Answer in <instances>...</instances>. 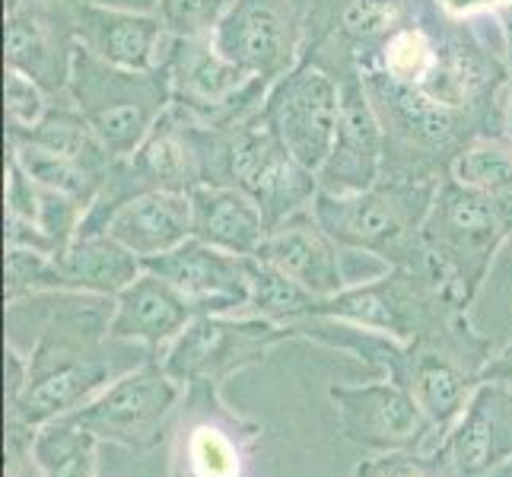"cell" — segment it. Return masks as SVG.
<instances>
[{
    "label": "cell",
    "instance_id": "ba28073f",
    "mask_svg": "<svg viewBox=\"0 0 512 477\" xmlns=\"http://www.w3.org/2000/svg\"><path fill=\"white\" fill-rule=\"evenodd\" d=\"M465 312L468 309L452 303V296L427 264H417V268H388L382 277L366 280V284L344 287L334 296H319L309 318H334V322L411 344L420 334Z\"/></svg>",
    "mask_w": 512,
    "mask_h": 477
},
{
    "label": "cell",
    "instance_id": "7c38bea8",
    "mask_svg": "<svg viewBox=\"0 0 512 477\" xmlns=\"http://www.w3.org/2000/svg\"><path fill=\"white\" fill-rule=\"evenodd\" d=\"M293 338L296 334L290 328L249 312L198 315L160 353V363L182 388L194 382L223 385L242 369L261 363L277 344Z\"/></svg>",
    "mask_w": 512,
    "mask_h": 477
},
{
    "label": "cell",
    "instance_id": "2e32d148",
    "mask_svg": "<svg viewBox=\"0 0 512 477\" xmlns=\"http://www.w3.org/2000/svg\"><path fill=\"white\" fill-rule=\"evenodd\" d=\"M328 398L338 411L341 436L373 452L423 449L433 452V427L408 388L392 379L363 385H331Z\"/></svg>",
    "mask_w": 512,
    "mask_h": 477
},
{
    "label": "cell",
    "instance_id": "8992f818",
    "mask_svg": "<svg viewBox=\"0 0 512 477\" xmlns=\"http://www.w3.org/2000/svg\"><path fill=\"white\" fill-rule=\"evenodd\" d=\"M207 185L245 191L261 207L268 226L312 207L322 191L319 175L280 144L261 109L226 128H214V159H210Z\"/></svg>",
    "mask_w": 512,
    "mask_h": 477
},
{
    "label": "cell",
    "instance_id": "d6986e66",
    "mask_svg": "<svg viewBox=\"0 0 512 477\" xmlns=\"http://www.w3.org/2000/svg\"><path fill=\"white\" fill-rule=\"evenodd\" d=\"M385 175V128L357 74L341 80V118L331 153L319 169L325 194H357Z\"/></svg>",
    "mask_w": 512,
    "mask_h": 477
},
{
    "label": "cell",
    "instance_id": "30bf717a",
    "mask_svg": "<svg viewBox=\"0 0 512 477\" xmlns=\"http://www.w3.org/2000/svg\"><path fill=\"white\" fill-rule=\"evenodd\" d=\"M172 477H242L264 427L245 420L223 401V385L194 382L172 420Z\"/></svg>",
    "mask_w": 512,
    "mask_h": 477
},
{
    "label": "cell",
    "instance_id": "e0dca14e",
    "mask_svg": "<svg viewBox=\"0 0 512 477\" xmlns=\"http://www.w3.org/2000/svg\"><path fill=\"white\" fill-rule=\"evenodd\" d=\"M77 58L74 7L13 0L4 13V64L32 77L48 96H64Z\"/></svg>",
    "mask_w": 512,
    "mask_h": 477
},
{
    "label": "cell",
    "instance_id": "74e56055",
    "mask_svg": "<svg viewBox=\"0 0 512 477\" xmlns=\"http://www.w3.org/2000/svg\"><path fill=\"white\" fill-rule=\"evenodd\" d=\"M509 144H512V83H509V93H506V125H503Z\"/></svg>",
    "mask_w": 512,
    "mask_h": 477
},
{
    "label": "cell",
    "instance_id": "277c9868",
    "mask_svg": "<svg viewBox=\"0 0 512 477\" xmlns=\"http://www.w3.org/2000/svg\"><path fill=\"white\" fill-rule=\"evenodd\" d=\"M420 239L427 268L452 296V303L471 309L493 258L509 245V223L490 194L458 182L455 175H443Z\"/></svg>",
    "mask_w": 512,
    "mask_h": 477
},
{
    "label": "cell",
    "instance_id": "603a6c76",
    "mask_svg": "<svg viewBox=\"0 0 512 477\" xmlns=\"http://www.w3.org/2000/svg\"><path fill=\"white\" fill-rule=\"evenodd\" d=\"M198 318L188 299L150 271L140 274L112 299L109 334L125 344H144L147 353H160Z\"/></svg>",
    "mask_w": 512,
    "mask_h": 477
},
{
    "label": "cell",
    "instance_id": "4316f807",
    "mask_svg": "<svg viewBox=\"0 0 512 477\" xmlns=\"http://www.w3.org/2000/svg\"><path fill=\"white\" fill-rule=\"evenodd\" d=\"M99 443L102 439L90 430L58 417L35 430L32 462L42 477H96Z\"/></svg>",
    "mask_w": 512,
    "mask_h": 477
},
{
    "label": "cell",
    "instance_id": "7a4b0ae2",
    "mask_svg": "<svg viewBox=\"0 0 512 477\" xmlns=\"http://www.w3.org/2000/svg\"><path fill=\"white\" fill-rule=\"evenodd\" d=\"M112 299L61 293L39 341L29 350V379L20 401L7 408V420L26 427H45L70 411L83 408L109 382L125 376L115 363L109 334Z\"/></svg>",
    "mask_w": 512,
    "mask_h": 477
},
{
    "label": "cell",
    "instance_id": "b9f144b4",
    "mask_svg": "<svg viewBox=\"0 0 512 477\" xmlns=\"http://www.w3.org/2000/svg\"><path fill=\"white\" fill-rule=\"evenodd\" d=\"M7 4H13V0H7Z\"/></svg>",
    "mask_w": 512,
    "mask_h": 477
},
{
    "label": "cell",
    "instance_id": "5bb4252c",
    "mask_svg": "<svg viewBox=\"0 0 512 477\" xmlns=\"http://www.w3.org/2000/svg\"><path fill=\"white\" fill-rule=\"evenodd\" d=\"M264 121L299 163L319 175L331 153L341 118V80L312 61H299L290 74L271 83L264 96Z\"/></svg>",
    "mask_w": 512,
    "mask_h": 477
},
{
    "label": "cell",
    "instance_id": "f546056e",
    "mask_svg": "<svg viewBox=\"0 0 512 477\" xmlns=\"http://www.w3.org/2000/svg\"><path fill=\"white\" fill-rule=\"evenodd\" d=\"M319 296H312L306 287L293 284L290 277L280 271L261 264L258 258L252 261V296H249V315H261L268 322H277L284 328H296L312 315V303Z\"/></svg>",
    "mask_w": 512,
    "mask_h": 477
},
{
    "label": "cell",
    "instance_id": "4dcf8cb0",
    "mask_svg": "<svg viewBox=\"0 0 512 477\" xmlns=\"http://www.w3.org/2000/svg\"><path fill=\"white\" fill-rule=\"evenodd\" d=\"M64 293V280L55 264V255L35 252V249H7V280L4 299L7 306L23 303L29 296Z\"/></svg>",
    "mask_w": 512,
    "mask_h": 477
},
{
    "label": "cell",
    "instance_id": "d4e9b609",
    "mask_svg": "<svg viewBox=\"0 0 512 477\" xmlns=\"http://www.w3.org/2000/svg\"><path fill=\"white\" fill-rule=\"evenodd\" d=\"M188 198L194 239L217 245L223 252L255 258L271 226L249 194L229 185H201Z\"/></svg>",
    "mask_w": 512,
    "mask_h": 477
},
{
    "label": "cell",
    "instance_id": "cb8c5ba5",
    "mask_svg": "<svg viewBox=\"0 0 512 477\" xmlns=\"http://www.w3.org/2000/svg\"><path fill=\"white\" fill-rule=\"evenodd\" d=\"M105 233H112L140 261L160 258L191 239V198L179 191L134 198L115 210Z\"/></svg>",
    "mask_w": 512,
    "mask_h": 477
},
{
    "label": "cell",
    "instance_id": "e575fe53",
    "mask_svg": "<svg viewBox=\"0 0 512 477\" xmlns=\"http://www.w3.org/2000/svg\"><path fill=\"white\" fill-rule=\"evenodd\" d=\"M29 379V353H23L13 341H7V408L20 401Z\"/></svg>",
    "mask_w": 512,
    "mask_h": 477
},
{
    "label": "cell",
    "instance_id": "83f0119b",
    "mask_svg": "<svg viewBox=\"0 0 512 477\" xmlns=\"http://www.w3.org/2000/svg\"><path fill=\"white\" fill-rule=\"evenodd\" d=\"M458 182L490 194L500 204L509 223V249H512V144L506 134H487L455 159L452 172Z\"/></svg>",
    "mask_w": 512,
    "mask_h": 477
},
{
    "label": "cell",
    "instance_id": "52a82bcc",
    "mask_svg": "<svg viewBox=\"0 0 512 477\" xmlns=\"http://www.w3.org/2000/svg\"><path fill=\"white\" fill-rule=\"evenodd\" d=\"M67 96L109 153L121 159L144 144L156 121L169 112L172 86L163 67L125 70L77 45Z\"/></svg>",
    "mask_w": 512,
    "mask_h": 477
},
{
    "label": "cell",
    "instance_id": "8fae6325",
    "mask_svg": "<svg viewBox=\"0 0 512 477\" xmlns=\"http://www.w3.org/2000/svg\"><path fill=\"white\" fill-rule=\"evenodd\" d=\"M182 395L185 388L166 373L160 357H147L105 385L83 408L64 414V420L90 430L102 443L150 452L172 430Z\"/></svg>",
    "mask_w": 512,
    "mask_h": 477
},
{
    "label": "cell",
    "instance_id": "6da1fadb",
    "mask_svg": "<svg viewBox=\"0 0 512 477\" xmlns=\"http://www.w3.org/2000/svg\"><path fill=\"white\" fill-rule=\"evenodd\" d=\"M385 128L382 179H443L474 140L506 134L512 67L500 26L423 0L357 64Z\"/></svg>",
    "mask_w": 512,
    "mask_h": 477
},
{
    "label": "cell",
    "instance_id": "f35d334b",
    "mask_svg": "<svg viewBox=\"0 0 512 477\" xmlns=\"http://www.w3.org/2000/svg\"><path fill=\"white\" fill-rule=\"evenodd\" d=\"M484 477H512V458H506L503 465H497L490 474H484Z\"/></svg>",
    "mask_w": 512,
    "mask_h": 477
},
{
    "label": "cell",
    "instance_id": "1f68e13d",
    "mask_svg": "<svg viewBox=\"0 0 512 477\" xmlns=\"http://www.w3.org/2000/svg\"><path fill=\"white\" fill-rule=\"evenodd\" d=\"M226 7L229 0H156V13L166 29L172 35H191V39H204L214 32Z\"/></svg>",
    "mask_w": 512,
    "mask_h": 477
},
{
    "label": "cell",
    "instance_id": "4fadbf2b",
    "mask_svg": "<svg viewBox=\"0 0 512 477\" xmlns=\"http://www.w3.org/2000/svg\"><path fill=\"white\" fill-rule=\"evenodd\" d=\"M420 4L423 0H309L299 61L319 64L338 80L357 74V64L408 23Z\"/></svg>",
    "mask_w": 512,
    "mask_h": 477
},
{
    "label": "cell",
    "instance_id": "44dd1931",
    "mask_svg": "<svg viewBox=\"0 0 512 477\" xmlns=\"http://www.w3.org/2000/svg\"><path fill=\"white\" fill-rule=\"evenodd\" d=\"M255 258L290 277L293 284L306 287L312 296H334L347 287L341 245L325 233L312 207L271 226Z\"/></svg>",
    "mask_w": 512,
    "mask_h": 477
},
{
    "label": "cell",
    "instance_id": "ab89813d",
    "mask_svg": "<svg viewBox=\"0 0 512 477\" xmlns=\"http://www.w3.org/2000/svg\"><path fill=\"white\" fill-rule=\"evenodd\" d=\"M55 4H64V7H80V4H86V0H55Z\"/></svg>",
    "mask_w": 512,
    "mask_h": 477
},
{
    "label": "cell",
    "instance_id": "9c48e42d",
    "mask_svg": "<svg viewBox=\"0 0 512 477\" xmlns=\"http://www.w3.org/2000/svg\"><path fill=\"white\" fill-rule=\"evenodd\" d=\"M160 67L169 77L175 109L207 128H226L239 118L255 115L271 90L268 80L245 74L242 67L220 55L210 35L191 39V35L169 32Z\"/></svg>",
    "mask_w": 512,
    "mask_h": 477
},
{
    "label": "cell",
    "instance_id": "ffe728a7",
    "mask_svg": "<svg viewBox=\"0 0 512 477\" xmlns=\"http://www.w3.org/2000/svg\"><path fill=\"white\" fill-rule=\"evenodd\" d=\"M433 452L452 477H484L512 458V388L481 382Z\"/></svg>",
    "mask_w": 512,
    "mask_h": 477
},
{
    "label": "cell",
    "instance_id": "d6a6232c",
    "mask_svg": "<svg viewBox=\"0 0 512 477\" xmlns=\"http://www.w3.org/2000/svg\"><path fill=\"white\" fill-rule=\"evenodd\" d=\"M55 96H48L32 77L20 74V70H7L4 77V118L7 128H32L45 118L48 105Z\"/></svg>",
    "mask_w": 512,
    "mask_h": 477
},
{
    "label": "cell",
    "instance_id": "7402d4cb",
    "mask_svg": "<svg viewBox=\"0 0 512 477\" xmlns=\"http://www.w3.org/2000/svg\"><path fill=\"white\" fill-rule=\"evenodd\" d=\"M74 29L83 51L125 70H156L169 39L160 13H137L99 0L74 7Z\"/></svg>",
    "mask_w": 512,
    "mask_h": 477
},
{
    "label": "cell",
    "instance_id": "60d3db41",
    "mask_svg": "<svg viewBox=\"0 0 512 477\" xmlns=\"http://www.w3.org/2000/svg\"><path fill=\"white\" fill-rule=\"evenodd\" d=\"M506 385H509V388H512V382H506Z\"/></svg>",
    "mask_w": 512,
    "mask_h": 477
},
{
    "label": "cell",
    "instance_id": "8d00e7d4",
    "mask_svg": "<svg viewBox=\"0 0 512 477\" xmlns=\"http://www.w3.org/2000/svg\"><path fill=\"white\" fill-rule=\"evenodd\" d=\"M493 23L500 26L506 39V58L512 67V0H493Z\"/></svg>",
    "mask_w": 512,
    "mask_h": 477
},
{
    "label": "cell",
    "instance_id": "d590c367",
    "mask_svg": "<svg viewBox=\"0 0 512 477\" xmlns=\"http://www.w3.org/2000/svg\"><path fill=\"white\" fill-rule=\"evenodd\" d=\"M484 382H512V341L484 366Z\"/></svg>",
    "mask_w": 512,
    "mask_h": 477
},
{
    "label": "cell",
    "instance_id": "7bdbcfd3",
    "mask_svg": "<svg viewBox=\"0 0 512 477\" xmlns=\"http://www.w3.org/2000/svg\"><path fill=\"white\" fill-rule=\"evenodd\" d=\"M229 4H233V0H229Z\"/></svg>",
    "mask_w": 512,
    "mask_h": 477
},
{
    "label": "cell",
    "instance_id": "484cf974",
    "mask_svg": "<svg viewBox=\"0 0 512 477\" xmlns=\"http://www.w3.org/2000/svg\"><path fill=\"white\" fill-rule=\"evenodd\" d=\"M55 264L64 280V293L115 299L144 274V261L125 249L112 233H80L61 252Z\"/></svg>",
    "mask_w": 512,
    "mask_h": 477
},
{
    "label": "cell",
    "instance_id": "ac0fdd59",
    "mask_svg": "<svg viewBox=\"0 0 512 477\" xmlns=\"http://www.w3.org/2000/svg\"><path fill=\"white\" fill-rule=\"evenodd\" d=\"M252 261L249 255L223 252L191 236L179 249L144 261V271L172 284L198 315H229L249 309Z\"/></svg>",
    "mask_w": 512,
    "mask_h": 477
},
{
    "label": "cell",
    "instance_id": "3957f363",
    "mask_svg": "<svg viewBox=\"0 0 512 477\" xmlns=\"http://www.w3.org/2000/svg\"><path fill=\"white\" fill-rule=\"evenodd\" d=\"M439 179H379L357 194H325L312 201L325 233L347 252L379 258L388 268H417L423 255V223Z\"/></svg>",
    "mask_w": 512,
    "mask_h": 477
},
{
    "label": "cell",
    "instance_id": "836d02e7",
    "mask_svg": "<svg viewBox=\"0 0 512 477\" xmlns=\"http://www.w3.org/2000/svg\"><path fill=\"white\" fill-rule=\"evenodd\" d=\"M353 477H452L436 452L423 449H401V452H379L357 465Z\"/></svg>",
    "mask_w": 512,
    "mask_h": 477
},
{
    "label": "cell",
    "instance_id": "9a60e30c",
    "mask_svg": "<svg viewBox=\"0 0 512 477\" xmlns=\"http://www.w3.org/2000/svg\"><path fill=\"white\" fill-rule=\"evenodd\" d=\"M210 42L245 74L277 83L303 58L306 20L290 0H233Z\"/></svg>",
    "mask_w": 512,
    "mask_h": 477
},
{
    "label": "cell",
    "instance_id": "5b68a950",
    "mask_svg": "<svg viewBox=\"0 0 512 477\" xmlns=\"http://www.w3.org/2000/svg\"><path fill=\"white\" fill-rule=\"evenodd\" d=\"M210 159H214V128L169 105V112L156 121L144 144L131 156L115 159L96 204L86 210L80 233H105V223L112 220L115 210L144 194H191L194 188L207 185Z\"/></svg>",
    "mask_w": 512,
    "mask_h": 477
},
{
    "label": "cell",
    "instance_id": "f1b7e54d",
    "mask_svg": "<svg viewBox=\"0 0 512 477\" xmlns=\"http://www.w3.org/2000/svg\"><path fill=\"white\" fill-rule=\"evenodd\" d=\"M7 156L16 159V163H20L39 185L67 194V198L80 201L86 210L96 204L99 191L105 185L102 175L80 166L77 159L42 150V147H32V144H7Z\"/></svg>",
    "mask_w": 512,
    "mask_h": 477
}]
</instances>
